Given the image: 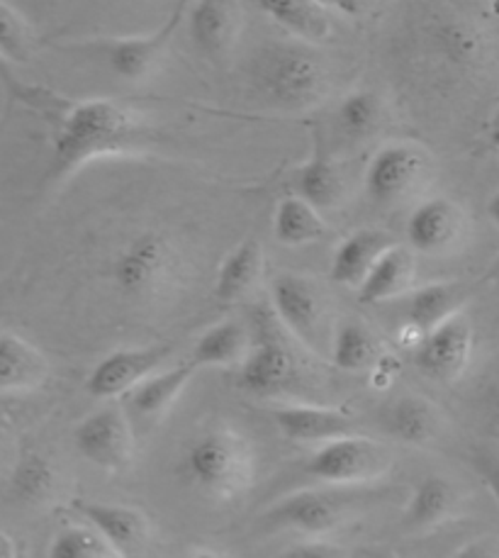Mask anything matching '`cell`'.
<instances>
[{"instance_id": "2", "label": "cell", "mask_w": 499, "mask_h": 558, "mask_svg": "<svg viewBox=\"0 0 499 558\" xmlns=\"http://www.w3.org/2000/svg\"><path fill=\"white\" fill-rule=\"evenodd\" d=\"M254 90L270 108L303 112L329 96L331 74L325 57L312 43H268L248 66Z\"/></svg>"}, {"instance_id": "10", "label": "cell", "mask_w": 499, "mask_h": 558, "mask_svg": "<svg viewBox=\"0 0 499 558\" xmlns=\"http://www.w3.org/2000/svg\"><path fill=\"white\" fill-rule=\"evenodd\" d=\"M356 502L331 490H300L280 500L268 512V524L276 530H293L307 539H327L351 524Z\"/></svg>"}, {"instance_id": "25", "label": "cell", "mask_w": 499, "mask_h": 558, "mask_svg": "<svg viewBox=\"0 0 499 558\" xmlns=\"http://www.w3.org/2000/svg\"><path fill=\"white\" fill-rule=\"evenodd\" d=\"M252 332L239 323H220L200 335L191 361L197 368H242L252 354Z\"/></svg>"}, {"instance_id": "7", "label": "cell", "mask_w": 499, "mask_h": 558, "mask_svg": "<svg viewBox=\"0 0 499 558\" xmlns=\"http://www.w3.org/2000/svg\"><path fill=\"white\" fill-rule=\"evenodd\" d=\"M254 329L258 342L239 371V386L254 396H276L295 386L300 376L297 359L285 339L288 329L276 317L273 307L258 310L254 315Z\"/></svg>"}, {"instance_id": "26", "label": "cell", "mask_w": 499, "mask_h": 558, "mask_svg": "<svg viewBox=\"0 0 499 558\" xmlns=\"http://www.w3.org/2000/svg\"><path fill=\"white\" fill-rule=\"evenodd\" d=\"M273 236L278 244L297 250V246L317 244L327 236V222L321 210L300 195L290 193L276 205Z\"/></svg>"}, {"instance_id": "28", "label": "cell", "mask_w": 499, "mask_h": 558, "mask_svg": "<svg viewBox=\"0 0 499 558\" xmlns=\"http://www.w3.org/2000/svg\"><path fill=\"white\" fill-rule=\"evenodd\" d=\"M459 508V490L443 475H429L414 488L404 520L412 530L429 532L449 522Z\"/></svg>"}, {"instance_id": "39", "label": "cell", "mask_w": 499, "mask_h": 558, "mask_svg": "<svg viewBox=\"0 0 499 558\" xmlns=\"http://www.w3.org/2000/svg\"><path fill=\"white\" fill-rule=\"evenodd\" d=\"M307 546L303 549H288V556H321V558H331V556H344V549H337V546H331V542L327 539H307Z\"/></svg>"}, {"instance_id": "21", "label": "cell", "mask_w": 499, "mask_h": 558, "mask_svg": "<svg viewBox=\"0 0 499 558\" xmlns=\"http://www.w3.org/2000/svg\"><path fill=\"white\" fill-rule=\"evenodd\" d=\"M394 244L398 242H394L388 232L373 230V227L370 230H356L349 234L346 240L337 246L334 256H331V283L358 288L366 281V276L370 274V268L376 266L378 258Z\"/></svg>"}, {"instance_id": "27", "label": "cell", "mask_w": 499, "mask_h": 558, "mask_svg": "<svg viewBox=\"0 0 499 558\" xmlns=\"http://www.w3.org/2000/svg\"><path fill=\"white\" fill-rule=\"evenodd\" d=\"M388 429L412 447H426L443 429V417L431 400L422 396H402L388 410Z\"/></svg>"}, {"instance_id": "16", "label": "cell", "mask_w": 499, "mask_h": 558, "mask_svg": "<svg viewBox=\"0 0 499 558\" xmlns=\"http://www.w3.org/2000/svg\"><path fill=\"white\" fill-rule=\"evenodd\" d=\"M74 510L106 536L118 556L139 554L151 539L149 517L132 505L76 500Z\"/></svg>"}, {"instance_id": "1", "label": "cell", "mask_w": 499, "mask_h": 558, "mask_svg": "<svg viewBox=\"0 0 499 558\" xmlns=\"http://www.w3.org/2000/svg\"><path fill=\"white\" fill-rule=\"evenodd\" d=\"M0 78L13 96L51 128V179H66L86 163L144 149L151 125L139 110L110 98H66L17 81L0 54Z\"/></svg>"}, {"instance_id": "19", "label": "cell", "mask_w": 499, "mask_h": 558, "mask_svg": "<svg viewBox=\"0 0 499 558\" xmlns=\"http://www.w3.org/2000/svg\"><path fill=\"white\" fill-rule=\"evenodd\" d=\"M414 283H417V258H414V250L410 246L394 244L385 252L376 266L370 268L356 291L358 301L363 305H380L394 301V298L410 295L414 291Z\"/></svg>"}, {"instance_id": "34", "label": "cell", "mask_w": 499, "mask_h": 558, "mask_svg": "<svg viewBox=\"0 0 499 558\" xmlns=\"http://www.w3.org/2000/svg\"><path fill=\"white\" fill-rule=\"evenodd\" d=\"M35 45L37 35L25 15L5 0H0V54L8 61L25 64V61L33 59Z\"/></svg>"}, {"instance_id": "20", "label": "cell", "mask_w": 499, "mask_h": 558, "mask_svg": "<svg viewBox=\"0 0 499 558\" xmlns=\"http://www.w3.org/2000/svg\"><path fill=\"white\" fill-rule=\"evenodd\" d=\"M266 266L264 246L254 236L239 242L234 250L224 256V262L217 268L215 278V301L220 305H234L246 301L261 283Z\"/></svg>"}, {"instance_id": "9", "label": "cell", "mask_w": 499, "mask_h": 558, "mask_svg": "<svg viewBox=\"0 0 499 558\" xmlns=\"http://www.w3.org/2000/svg\"><path fill=\"white\" fill-rule=\"evenodd\" d=\"M188 10V0H179L166 23L156 29V33L142 35V37H118V39H98V43H78L74 47L98 51L106 61L108 69L122 81L130 84H139L156 74V69L161 66V61L169 51V45L173 43V35L179 33V27Z\"/></svg>"}, {"instance_id": "45", "label": "cell", "mask_w": 499, "mask_h": 558, "mask_svg": "<svg viewBox=\"0 0 499 558\" xmlns=\"http://www.w3.org/2000/svg\"><path fill=\"white\" fill-rule=\"evenodd\" d=\"M495 412H497V425H499V400H497V408H495Z\"/></svg>"}, {"instance_id": "44", "label": "cell", "mask_w": 499, "mask_h": 558, "mask_svg": "<svg viewBox=\"0 0 499 558\" xmlns=\"http://www.w3.org/2000/svg\"><path fill=\"white\" fill-rule=\"evenodd\" d=\"M5 422L3 420H0V447H3V441H5Z\"/></svg>"}, {"instance_id": "38", "label": "cell", "mask_w": 499, "mask_h": 558, "mask_svg": "<svg viewBox=\"0 0 499 558\" xmlns=\"http://www.w3.org/2000/svg\"><path fill=\"white\" fill-rule=\"evenodd\" d=\"M319 3L344 17H363L370 10L373 0H319Z\"/></svg>"}, {"instance_id": "22", "label": "cell", "mask_w": 499, "mask_h": 558, "mask_svg": "<svg viewBox=\"0 0 499 558\" xmlns=\"http://www.w3.org/2000/svg\"><path fill=\"white\" fill-rule=\"evenodd\" d=\"M49 378L45 354L15 332H0V392H25Z\"/></svg>"}, {"instance_id": "42", "label": "cell", "mask_w": 499, "mask_h": 558, "mask_svg": "<svg viewBox=\"0 0 499 558\" xmlns=\"http://www.w3.org/2000/svg\"><path fill=\"white\" fill-rule=\"evenodd\" d=\"M487 217H490V222L499 230V191L490 195V201H487Z\"/></svg>"}, {"instance_id": "33", "label": "cell", "mask_w": 499, "mask_h": 558, "mask_svg": "<svg viewBox=\"0 0 499 558\" xmlns=\"http://www.w3.org/2000/svg\"><path fill=\"white\" fill-rule=\"evenodd\" d=\"M49 556L51 558H112L118 554L96 526L83 522V524H66L64 530H59L54 542L49 546Z\"/></svg>"}, {"instance_id": "43", "label": "cell", "mask_w": 499, "mask_h": 558, "mask_svg": "<svg viewBox=\"0 0 499 558\" xmlns=\"http://www.w3.org/2000/svg\"><path fill=\"white\" fill-rule=\"evenodd\" d=\"M490 276H492V281L499 286V256L495 258V264H492V268H490Z\"/></svg>"}, {"instance_id": "30", "label": "cell", "mask_w": 499, "mask_h": 558, "mask_svg": "<svg viewBox=\"0 0 499 558\" xmlns=\"http://www.w3.org/2000/svg\"><path fill=\"white\" fill-rule=\"evenodd\" d=\"M329 354L331 364L337 368L349 371V374H361V371H370L378 364L382 349L378 337L366 325L351 319V323H344L334 329Z\"/></svg>"}, {"instance_id": "13", "label": "cell", "mask_w": 499, "mask_h": 558, "mask_svg": "<svg viewBox=\"0 0 499 558\" xmlns=\"http://www.w3.org/2000/svg\"><path fill=\"white\" fill-rule=\"evenodd\" d=\"M471 222L451 198H426L407 217V242L414 252L446 256L461 250Z\"/></svg>"}, {"instance_id": "6", "label": "cell", "mask_w": 499, "mask_h": 558, "mask_svg": "<svg viewBox=\"0 0 499 558\" xmlns=\"http://www.w3.org/2000/svg\"><path fill=\"white\" fill-rule=\"evenodd\" d=\"M392 466L394 457L382 441L346 434L321 444L307 461V473L331 488H353L385 478Z\"/></svg>"}, {"instance_id": "4", "label": "cell", "mask_w": 499, "mask_h": 558, "mask_svg": "<svg viewBox=\"0 0 499 558\" xmlns=\"http://www.w3.org/2000/svg\"><path fill=\"white\" fill-rule=\"evenodd\" d=\"M181 266V254L169 236L144 232L115 256L112 281L122 295L154 301L179 283Z\"/></svg>"}, {"instance_id": "17", "label": "cell", "mask_w": 499, "mask_h": 558, "mask_svg": "<svg viewBox=\"0 0 499 558\" xmlns=\"http://www.w3.org/2000/svg\"><path fill=\"white\" fill-rule=\"evenodd\" d=\"M278 432L290 441L300 444H325L337 437L353 434V415L341 408L329 405H276L268 410Z\"/></svg>"}, {"instance_id": "29", "label": "cell", "mask_w": 499, "mask_h": 558, "mask_svg": "<svg viewBox=\"0 0 499 558\" xmlns=\"http://www.w3.org/2000/svg\"><path fill=\"white\" fill-rule=\"evenodd\" d=\"M465 288L459 283H429L414 288L410 293L407 305V323L419 327L426 335L443 319L461 313L465 305Z\"/></svg>"}, {"instance_id": "23", "label": "cell", "mask_w": 499, "mask_h": 558, "mask_svg": "<svg viewBox=\"0 0 499 558\" xmlns=\"http://www.w3.org/2000/svg\"><path fill=\"white\" fill-rule=\"evenodd\" d=\"M252 3L285 33L305 39V43H327L334 33L331 10L319 0H252Z\"/></svg>"}, {"instance_id": "36", "label": "cell", "mask_w": 499, "mask_h": 558, "mask_svg": "<svg viewBox=\"0 0 499 558\" xmlns=\"http://www.w3.org/2000/svg\"><path fill=\"white\" fill-rule=\"evenodd\" d=\"M473 469L480 475L483 483L490 488L495 500L499 502V451L492 449H480L473 457Z\"/></svg>"}, {"instance_id": "11", "label": "cell", "mask_w": 499, "mask_h": 558, "mask_svg": "<svg viewBox=\"0 0 499 558\" xmlns=\"http://www.w3.org/2000/svg\"><path fill=\"white\" fill-rule=\"evenodd\" d=\"M76 451L93 466L124 471L137 453V437L122 405H106L83 417L74 429Z\"/></svg>"}, {"instance_id": "5", "label": "cell", "mask_w": 499, "mask_h": 558, "mask_svg": "<svg viewBox=\"0 0 499 558\" xmlns=\"http://www.w3.org/2000/svg\"><path fill=\"white\" fill-rule=\"evenodd\" d=\"M431 179L434 161L429 151L414 142H388L373 154L363 183L373 203L394 208L417 198L429 189Z\"/></svg>"}, {"instance_id": "18", "label": "cell", "mask_w": 499, "mask_h": 558, "mask_svg": "<svg viewBox=\"0 0 499 558\" xmlns=\"http://www.w3.org/2000/svg\"><path fill=\"white\" fill-rule=\"evenodd\" d=\"M290 191L307 203L315 205L317 210H337L349 195V175L344 163L334 154H329L321 144H315L309 159L290 175Z\"/></svg>"}, {"instance_id": "14", "label": "cell", "mask_w": 499, "mask_h": 558, "mask_svg": "<svg viewBox=\"0 0 499 558\" xmlns=\"http://www.w3.org/2000/svg\"><path fill=\"white\" fill-rule=\"evenodd\" d=\"M171 356V347L118 349L100 359L86 378V390L98 400H115L156 374Z\"/></svg>"}, {"instance_id": "12", "label": "cell", "mask_w": 499, "mask_h": 558, "mask_svg": "<svg viewBox=\"0 0 499 558\" xmlns=\"http://www.w3.org/2000/svg\"><path fill=\"white\" fill-rule=\"evenodd\" d=\"M473 325L461 310L424 335L419 347L414 349V364L422 371V376L451 386L465 376L473 359Z\"/></svg>"}, {"instance_id": "41", "label": "cell", "mask_w": 499, "mask_h": 558, "mask_svg": "<svg viewBox=\"0 0 499 558\" xmlns=\"http://www.w3.org/2000/svg\"><path fill=\"white\" fill-rule=\"evenodd\" d=\"M13 556H17L15 542L10 539L5 532H0V558H13Z\"/></svg>"}, {"instance_id": "3", "label": "cell", "mask_w": 499, "mask_h": 558, "mask_svg": "<svg viewBox=\"0 0 499 558\" xmlns=\"http://www.w3.org/2000/svg\"><path fill=\"white\" fill-rule=\"evenodd\" d=\"M181 478L212 502H232L252 490L256 481V449L242 432L230 425L203 429L185 447Z\"/></svg>"}, {"instance_id": "15", "label": "cell", "mask_w": 499, "mask_h": 558, "mask_svg": "<svg viewBox=\"0 0 499 558\" xmlns=\"http://www.w3.org/2000/svg\"><path fill=\"white\" fill-rule=\"evenodd\" d=\"M244 27V10L239 0H195L188 10V33L195 49L205 59H230Z\"/></svg>"}, {"instance_id": "8", "label": "cell", "mask_w": 499, "mask_h": 558, "mask_svg": "<svg viewBox=\"0 0 499 558\" xmlns=\"http://www.w3.org/2000/svg\"><path fill=\"white\" fill-rule=\"evenodd\" d=\"M270 305L276 317L283 323L288 335L300 339L307 349H325L331 344L329 303L321 288L307 276L278 274L270 281Z\"/></svg>"}, {"instance_id": "37", "label": "cell", "mask_w": 499, "mask_h": 558, "mask_svg": "<svg viewBox=\"0 0 499 558\" xmlns=\"http://www.w3.org/2000/svg\"><path fill=\"white\" fill-rule=\"evenodd\" d=\"M398 376H400V361L390 354H382L378 359V364L370 368V378L376 388H388Z\"/></svg>"}, {"instance_id": "31", "label": "cell", "mask_w": 499, "mask_h": 558, "mask_svg": "<svg viewBox=\"0 0 499 558\" xmlns=\"http://www.w3.org/2000/svg\"><path fill=\"white\" fill-rule=\"evenodd\" d=\"M339 130L351 140H368L388 122V100L376 90H353L339 102Z\"/></svg>"}, {"instance_id": "40", "label": "cell", "mask_w": 499, "mask_h": 558, "mask_svg": "<svg viewBox=\"0 0 499 558\" xmlns=\"http://www.w3.org/2000/svg\"><path fill=\"white\" fill-rule=\"evenodd\" d=\"M485 137H487V144H490V149L499 151V102H497V108L490 116V120H487Z\"/></svg>"}, {"instance_id": "24", "label": "cell", "mask_w": 499, "mask_h": 558, "mask_svg": "<svg viewBox=\"0 0 499 558\" xmlns=\"http://www.w3.org/2000/svg\"><path fill=\"white\" fill-rule=\"evenodd\" d=\"M197 368L193 361H181V364L159 368L149 378H144L139 386L127 392V402L137 417H159L161 412L169 410L181 392L188 388L195 378Z\"/></svg>"}, {"instance_id": "32", "label": "cell", "mask_w": 499, "mask_h": 558, "mask_svg": "<svg viewBox=\"0 0 499 558\" xmlns=\"http://www.w3.org/2000/svg\"><path fill=\"white\" fill-rule=\"evenodd\" d=\"M57 469L51 466L49 459L39 457V453H25L17 461L13 478H10V490H13L20 502L27 505H41L51 500V495L57 493Z\"/></svg>"}, {"instance_id": "35", "label": "cell", "mask_w": 499, "mask_h": 558, "mask_svg": "<svg viewBox=\"0 0 499 558\" xmlns=\"http://www.w3.org/2000/svg\"><path fill=\"white\" fill-rule=\"evenodd\" d=\"M439 43L441 49L449 54L451 61H459V64H471L480 51V39L473 33L471 27L463 23H449L439 29Z\"/></svg>"}]
</instances>
